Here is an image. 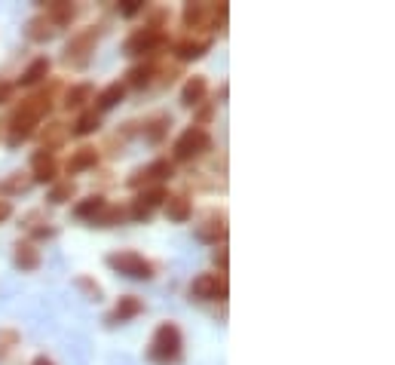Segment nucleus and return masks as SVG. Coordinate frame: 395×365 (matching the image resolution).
I'll return each instance as SVG.
<instances>
[{"label": "nucleus", "mask_w": 395, "mask_h": 365, "mask_svg": "<svg viewBox=\"0 0 395 365\" xmlns=\"http://www.w3.org/2000/svg\"><path fill=\"white\" fill-rule=\"evenodd\" d=\"M95 166H98V150L95 148H77L74 154L68 157L65 172H68V175H80V172H89Z\"/></svg>", "instance_id": "9b49d317"}, {"label": "nucleus", "mask_w": 395, "mask_h": 365, "mask_svg": "<svg viewBox=\"0 0 395 365\" xmlns=\"http://www.w3.org/2000/svg\"><path fill=\"white\" fill-rule=\"evenodd\" d=\"M58 89V83H53L49 89H43V93H37V96H31V98H25L22 101V108L16 110V117H22V120H28V123H40L49 110H53V93Z\"/></svg>", "instance_id": "423d86ee"}, {"label": "nucleus", "mask_w": 395, "mask_h": 365, "mask_svg": "<svg viewBox=\"0 0 395 365\" xmlns=\"http://www.w3.org/2000/svg\"><path fill=\"white\" fill-rule=\"evenodd\" d=\"M16 347H19V334L13 329H0V362H6Z\"/></svg>", "instance_id": "7c9ffc66"}, {"label": "nucleus", "mask_w": 395, "mask_h": 365, "mask_svg": "<svg viewBox=\"0 0 395 365\" xmlns=\"http://www.w3.org/2000/svg\"><path fill=\"white\" fill-rule=\"evenodd\" d=\"M31 233L37 240H49V237H56V227H34Z\"/></svg>", "instance_id": "e433bc0d"}, {"label": "nucleus", "mask_w": 395, "mask_h": 365, "mask_svg": "<svg viewBox=\"0 0 395 365\" xmlns=\"http://www.w3.org/2000/svg\"><path fill=\"white\" fill-rule=\"evenodd\" d=\"M211 16H215V6L211 4H187L184 6V28H211Z\"/></svg>", "instance_id": "4468645a"}, {"label": "nucleus", "mask_w": 395, "mask_h": 365, "mask_svg": "<svg viewBox=\"0 0 395 365\" xmlns=\"http://www.w3.org/2000/svg\"><path fill=\"white\" fill-rule=\"evenodd\" d=\"M154 65H138V68H132L129 71V86H135V89H141V86H150V77H154Z\"/></svg>", "instance_id": "c85d7f7f"}, {"label": "nucleus", "mask_w": 395, "mask_h": 365, "mask_svg": "<svg viewBox=\"0 0 395 365\" xmlns=\"http://www.w3.org/2000/svg\"><path fill=\"white\" fill-rule=\"evenodd\" d=\"M13 261H16L19 270H37L40 267V249L34 242H16Z\"/></svg>", "instance_id": "a211bd4d"}, {"label": "nucleus", "mask_w": 395, "mask_h": 365, "mask_svg": "<svg viewBox=\"0 0 395 365\" xmlns=\"http://www.w3.org/2000/svg\"><path fill=\"white\" fill-rule=\"evenodd\" d=\"M9 93H13V83H0V105L9 101Z\"/></svg>", "instance_id": "4c0bfd02"}, {"label": "nucleus", "mask_w": 395, "mask_h": 365, "mask_svg": "<svg viewBox=\"0 0 395 365\" xmlns=\"http://www.w3.org/2000/svg\"><path fill=\"white\" fill-rule=\"evenodd\" d=\"M56 31H58V28L49 22L46 16H37V19L28 22V37H31V40H49V37H56Z\"/></svg>", "instance_id": "5701e85b"}, {"label": "nucleus", "mask_w": 395, "mask_h": 365, "mask_svg": "<svg viewBox=\"0 0 395 365\" xmlns=\"http://www.w3.org/2000/svg\"><path fill=\"white\" fill-rule=\"evenodd\" d=\"M40 138H43V150L53 154V148H58L68 138V129H65V123H49L43 133H40Z\"/></svg>", "instance_id": "393cba45"}, {"label": "nucleus", "mask_w": 395, "mask_h": 365, "mask_svg": "<svg viewBox=\"0 0 395 365\" xmlns=\"http://www.w3.org/2000/svg\"><path fill=\"white\" fill-rule=\"evenodd\" d=\"M227 261H230V258H227V249H218V252H215V264L221 267V277L227 273Z\"/></svg>", "instance_id": "f704fd0d"}, {"label": "nucleus", "mask_w": 395, "mask_h": 365, "mask_svg": "<svg viewBox=\"0 0 395 365\" xmlns=\"http://www.w3.org/2000/svg\"><path fill=\"white\" fill-rule=\"evenodd\" d=\"M31 365H56V362H53V359H49V356H37V359H34Z\"/></svg>", "instance_id": "ea45409f"}, {"label": "nucleus", "mask_w": 395, "mask_h": 365, "mask_svg": "<svg viewBox=\"0 0 395 365\" xmlns=\"http://www.w3.org/2000/svg\"><path fill=\"white\" fill-rule=\"evenodd\" d=\"M105 206H107L105 197H89V200H83V202H77V206H74V215L83 218V221H93Z\"/></svg>", "instance_id": "b1692460"}, {"label": "nucleus", "mask_w": 395, "mask_h": 365, "mask_svg": "<svg viewBox=\"0 0 395 365\" xmlns=\"http://www.w3.org/2000/svg\"><path fill=\"white\" fill-rule=\"evenodd\" d=\"M166 43V34H163V28H154V25H147V28H138V31H132L126 37V56H144V53H154V49H159Z\"/></svg>", "instance_id": "39448f33"}, {"label": "nucleus", "mask_w": 395, "mask_h": 365, "mask_svg": "<svg viewBox=\"0 0 395 365\" xmlns=\"http://www.w3.org/2000/svg\"><path fill=\"white\" fill-rule=\"evenodd\" d=\"M141 9H144V4H141V0H126V4H120V16L132 19V16H138Z\"/></svg>", "instance_id": "72a5a7b5"}, {"label": "nucleus", "mask_w": 395, "mask_h": 365, "mask_svg": "<svg viewBox=\"0 0 395 365\" xmlns=\"http://www.w3.org/2000/svg\"><path fill=\"white\" fill-rule=\"evenodd\" d=\"M74 194H77V185L70 178H65V181H58V185H53V190H49V202H53V206H62V202H68Z\"/></svg>", "instance_id": "cd10ccee"}, {"label": "nucleus", "mask_w": 395, "mask_h": 365, "mask_svg": "<svg viewBox=\"0 0 395 365\" xmlns=\"http://www.w3.org/2000/svg\"><path fill=\"white\" fill-rule=\"evenodd\" d=\"M166 215H169V221H175V225H184V221H190V215H194L190 197H184V194L166 197Z\"/></svg>", "instance_id": "f3484780"}, {"label": "nucleus", "mask_w": 395, "mask_h": 365, "mask_svg": "<svg viewBox=\"0 0 395 365\" xmlns=\"http://www.w3.org/2000/svg\"><path fill=\"white\" fill-rule=\"evenodd\" d=\"M31 181H40V185H46V181H56V157L49 154V150H37L31 157Z\"/></svg>", "instance_id": "ddd939ff"}, {"label": "nucleus", "mask_w": 395, "mask_h": 365, "mask_svg": "<svg viewBox=\"0 0 395 365\" xmlns=\"http://www.w3.org/2000/svg\"><path fill=\"white\" fill-rule=\"evenodd\" d=\"M211 49V40H199V37H187L175 43V56L181 62H194V58H202Z\"/></svg>", "instance_id": "2eb2a0df"}, {"label": "nucleus", "mask_w": 395, "mask_h": 365, "mask_svg": "<svg viewBox=\"0 0 395 365\" xmlns=\"http://www.w3.org/2000/svg\"><path fill=\"white\" fill-rule=\"evenodd\" d=\"M209 148H211V135H209L202 126H190L187 133H181L178 141H175V160L187 163V160L206 154Z\"/></svg>", "instance_id": "20e7f679"}, {"label": "nucleus", "mask_w": 395, "mask_h": 365, "mask_svg": "<svg viewBox=\"0 0 395 365\" xmlns=\"http://www.w3.org/2000/svg\"><path fill=\"white\" fill-rule=\"evenodd\" d=\"M181 347H184L181 329L175 326V322H163V326L154 331V341H150L147 356L154 362H159V365H169V362H178Z\"/></svg>", "instance_id": "f257e3e1"}, {"label": "nucleus", "mask_w": 395, "mask_h": 365, "mask_svg": "<svg viewBox=\"0 0 395 365\" xmlns=\"http://www.w3.org/2000/svg\"><path fill=\"white\" fill-rule=\"evenodd\" d=\"M46 74H49V58H46V56H40V58H34V62L22 71L19 83H22V86H34V83H40V80H43Z\"/></svg>", "instance_id": "aec40b11"}, {"label": "nucleus", "mask_w": 395, "mask_h": 365, "mask_svg": "<svg viewBox=\"0 0 395 365\" xmlns=\"http://www.w3.org/2000/svg\"><path fill=\"white\" fill-rule=\"evenodd\" d=\"M98 126H101V117L95 114V110H83V114L77 117V123H74V129H70V133L83 138V135H93Z\"/></svg>", "instance_id": "a878e982"}, {"label": "nucleus", "mask_w": 395, "mask_h": 365, "mask_svg": "<svg viewBox=\"0 0 395 365\" xmlns=\"http://www.w3.org/2000/svg\"><path fill=\"white\" fill-rule=\"evenodd\" d=\"M126 218V209H120V206H107L98 212V215L93 218V225H98V227H114V225H120V221Z\"/></svg>", "instance_id": "bb28decb"}, {"label": "nucleus", "mask_w": 395, "mask_h": 365, "mask_svg": "<svg viewBox=\"0 0 395 365\" xmlns=\"http://www.w3.org/2000/svg\"><path fill=\"white\" fill-rule=\"evenodd\" d=\"M107 267L123 273L129 279H150L154 277V264H150L147 258H141L138 252H114V255H107Z\"/></svg>", "instance_id": "7ed1b4c3"}, {"label": "nucleus", "mask_w": 395, "mask_h": 365, "mask_svg": "<svg viewBox=\"0 0 395 365\" xmlns=\"http://www.w3.org/2000/svg\"><path fill=\"white\" fill-rule=\"evenodd\" d=\"M98 37H101V28H95V25L93 28H83V31H77L74 37L68 40V46H65V62L83 68L89 62V56L95 53Z\"/></svg>", "instance_id": "f03ea898"}, {"label": "nucleus", "mask_w": 395, "mask_h": 365, "mask_svg": "<svg viewBox=\"0 0 395 365\" xmlns=\"http://www.w3.org/2000/svg\"><path fill=\"white\" fill-rule=\"evenodd\" d=\"M9 215H13V202H9V200H0V225H4Z\"/></svg>", "instance_id": "c9c22d12"}, {"label": "nucleus", "mask_w": 395, "mask_h": 365, "mask_svg": "<svg viewBox=\"0 0 395 365\" xmlns=\"http://www.w3.org/2000/svg\"><path fill=\"white\" fill-rule=\"evenodd\" d=\"M31 185H34L31 175H22V172H16V175L4 185V190H6V194H28V190H31Z\"/></svg>", "instance_id": "2f4dec72"}, {"label": "nucleus", "mask_w": 395, "mask_h": 365, "mask_svg": "<svg viewBox=\"0 0 395 365\" xmlns=\"http://www.w3.org/2000/svg\"><path fill=\"white\" fill-rule=\"evenodd\" d=\"M141 313V301L135 295H126V298H120L114 304V310L107 313V326H120V322H129V319H135Z\"/></svg>", "instance_id": "f8f14e48"}, {"label": "nucleus", "mask_w": 395, "mask_h": 365, "mask_svg": "<svg viewBox=\"0 0 395 365\" xmlns=\"http://www.w3.org/2000/svg\"><path fill=\"white\" fill-rule=\"evenodd\" d=\"M196 240L211 242V246L224 242V240H227V218H224V215H209V218L196 227Z\"/></svg>", "instance_id": "9d476101"}, {"label": "nucleus", "mask_w": 395, "mask_h": 365, "mask_svg": "<svg viewBox=\"0 0 395 365\" xmlns=\"http://www.w3.org/2000/svg\"><path fill=\"white\" fill-rule=\"evenodd\" d=\"M209 120H211V105H206L199 110V123H209Z\"/></svg>", "instance_id": "58836bf2"}, {"label": "nucleus", "mask_w": 395, "mask_h": 365, "mask_svg": "<svg viewBox=\"0 0 395 365\" xmlns=\"http://www.w3.org/2000/svg\"><path fill=\"white\" fill-rule=\"evenodd\" d=\"M172 178V163L169 160H154L144 169H138L135 175L129 178V187H141V185H154V181H166Z\"/></svg>", "instance_id": "1a4fd4ad"}, {"label": "nucleus", "mask_w": 395, "mask_h": 365, "mask_svg": "<svg viewBox=\"0 0 395 365\" xmlns=\"http://www.w3.org/2000/svg\"><path fill=\"white\" fill-rule=\"evenodd\" d=\"M123 96H126V86L120 83V80H117V83H107V86L98 93V98H95V108H93V110H95V114H101V110H110V108H117L120 101H123Z\"/></svg>", "instance_id": "6ab92c4d"}, {"label": "nucleus", "mask_w": 395, "mask_h": 365, "mask_svg": "<svg viewBox=\"0 0 395 365\" xmlns=\"http://www.w3.org/2000/svg\"><path fill=\"white\" fill-rule=\"evenodd\" d=\"M206 93H209V80L206 77H190L187 83H184V89H181V105H184V108H196V105H202Z\"/></svg>", "instance_id": "dca6fc26"}, {"label": "nucleus", "mask_w": 395, "mask_h": 365, "mask_svg": "<svg viewBox=\"0 0 395 365\" xmlns=\"http://www.w3.org/2000/svg\"><path fill=\"white\" fill-rule=\"evenodd\" d=\"M89 98H93V83H77V86H70V89H68V96H65V108H68V110H80Z\"/></svg>", "instance_id": "4be33fe9"}, {"label": "nucleus", "mask_w": 395, "mask_h": 365, "mask_svg": "<svg viewBox=\"0 0 395 365\" xmlns=\"http://www.w3.org/2000/svg\"><path fill=\"white\" fill-rule=\"evenodd\" d=\"M194 298H202V301H218V298H227V279L218 277V273H202V277L194 279Z\"/></svg>", "instance_id": "0eeeda50"}, {"label": "nucleus", "mask_w": 395, "mask_h": 365, "mask_svg": "<svg viewBox=\"0 0 395 365\" xmlns=\"http://www.w3.org/2000/svg\"><path fill=\"white\" fill-rule=\"evenodd\" d=\"M74 13H77V9L70 6L68 0H53V4H49V9H46V19L56 28H62V25H68L70 19H74Z\"/></svg>", "instance_id": "412c9836"}, {"label": "nucleus", "mask_w": 395, "mask_h": 365, "mask_svg": "<svg viewBox=\"0 0 395 365\" xmlns=\"http://www.w3.org/2000/svg\"><path fill=\"white\" fill-rule=\"evenodd\" d=\"M159 202H166V190L163 187H150V190H141V194L132 200V212L129 215L135 221H147L150 215H154V209L159 206Z\"/></svg>", "instance_id": "6e6552de"}, {"label": "nucleus", "mask_w": 395, "mask_h": 365, "mask_svg": "<svg viewBox=\"0 0 395 365\" xmlns=\"http://www.w3.org/2000/svg\"><path fill=\"white\" fill-rule=\"evenodd\" d=\"M77 289H83L93 301H98V298H101V286H98V282H93L89 277H77Z\"/></svg>", "instance_id": "473e14b6"}, {"label": "nucleus", "mask_w": 395, "mask_h": 365, "mask_svg": "<svg viewBox=\"0 0 395 365\" xmlns=\"http://www.w3.org/2000/svg\"><path fill=\"white\" fill-rule=\"evenodd\" d=\"M169 126H172L169 117H154V120L147 123V129H144V138H147V141H159V138L169 133Z\"/></svg>", "instance_id": "c756f323"}]
</instances>
